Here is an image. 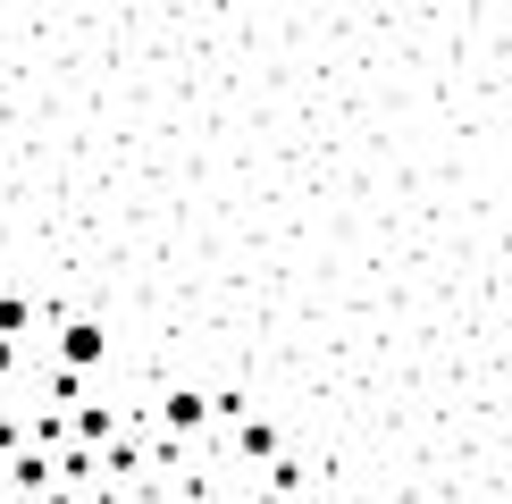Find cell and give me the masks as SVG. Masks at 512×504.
I'll return each instance as SVG.
<instances>
[{"instance_id":"cell-1","label":"cell","mask_w":512,"mask_h":504,"mask_svg":"<svg viewBox=\"0 0 512 504\" xmlns=\"http://www.w3.org/2000/svg\"><path fill=\"white\" fill-rule=\"evenodd\" d=\"M101 353H110V336H101L93 320H68V328H59V362H68V370H93Z\"/></svg>"},{"instance_id":"cell-2","label":"cell","mask_w":512,"mask_h":504,"mask_svg":"<svg viewBox=\"0 0 512 504\" xmlns=\"http://www.w3.org/2000/svg\"><path fill=\"white\" fill-rule=\"evenodd\" d=\"M160 420H168L177 437H194L202 420H210V404H202V395H168V404H160Z\"/></svg>"},{"instance_id":"cell-3","label":"cell","mask_w":512,"mask_h":504,"mask_svg":"<svg viewBox=\"0 0 512 504\" xmlns=\"http://www.w3.org/2000/svg\"><path fill=\"white\" fill-rule=\"evenodd\" d=\"M9 479H17V496H42V488H51V454H17Z\"/></svg>"},{"instance_id":"cell-4","label":"cell","mask_w":512,"mask_h":504,"mask_svg":"<svg viewBox=\"0 0 512 504\" xmlns=\"http://www.w3.org/2000/svg\"><path fill=\"white\" fill-rule=\"evenodd\" d=\"M236 454H252V462H277V429H261V420H236Z\"/></svg>"},{"instance_id":"cell-5","label":"cell","mask_w":512,"mask_h":504,"mask_svg":"<svg viewBox=\"0 0 512 504\" xmlns=\"http://www.w3.org/2000/svg\"><path fill=\"white\" fill-rule=\"evenodd\" d=\"M26 328H34V311L17 303V294H0V336H26Z\"/></svg>"},{"instance_id":"cell-6","label":"cell","mask_w":512,"mask_h":504,"mask_svg":"<svg viewBox=\"0 0 512 504\" xmlns=\"http://www.w3.org/2000/svg\"><path fill=\"white\" fill-rule=\"evenodd\" d=\"M17 370V336H0V378H9Z\"/></svg>"},{"instance_id":"cell-7","label":"cell","mask_w":512,"mask_h":504,"mask_svg":"<svg viewBox=\"0 0 512 504\" xmlns=\"http://www.w3.org/2000/svg\"><path fill=\"white\" fill-rule=\"evenodd\" d=\"M244 504H286V488H269V496H244Z\"/></svg>"},{"instance_id":"cell-8","label":"cell","mask_w":512,"mask_h":504,"mask_svg":"<svg viewBox=\"0 0 512 504\" xmlns=\"http://www.w3.org/2000/svg\"><path fill=\"white\" fill-rule=\"evenodd\" d=\"M202 504H244V496H202Z\"/></svg>"}]
</instances>
